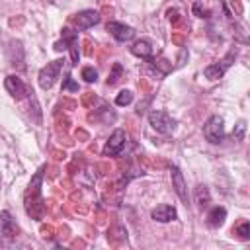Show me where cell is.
I'll list each match as a JSON object with an SVG mask.
<instances>
[{
	"mask_svg": "<svg viewBox=\"0 0 250 250\" xmlns=\"http://www.w3.org/2000/svg\"><path fill=\"white\" fill-rule=\"evenodd\" d=\"M62 88H64V90H78V84H74V82H72V78H70V74H66Z\"/></svg>",
	"mask_w": 250,
	"mask_h": 250,
	"instance_id": "cell-20",
	"label": "cell"
},
{
	"mask_svg": "<svg viewBox=\"0 0 250 250\" xmlns=\"http://www.w3.org/2000/svg\"><path fill=\"white\" fill-rule=\"evenodd\" d=\"M125 131H121V129H115L113 133H111V137L107 139V143H105V146H104V154H107V156H115V154H119L121 152V148L125 146Z\"/></svg>",
	"mask_w": 250,
	"mask_h": 250,
	"instance_id": "cell-5",
	"label": "cell"
},
{
	"mask_svg": "<svg viewBox=\"0 0 250 250\" xmlns=\"http://www.w3.org/2000/svg\"><path fill=\"white\" fill-rule=\"evenodd\" d=\"M131 53L137 55V57H141V59H148V57L152 55V45H150V41H146V39H139V41L133 43Z\"/></svg>",
	"mask_w": 250,
	"mask_h": 250,
	"instance_id": "cell-11",
	"label": "cell"
},
{
	"mask_svg": "<svg viewBox=\"0 0 250 250\" xmlns=\"http://www.w3.org/2000/svg\"><path fill=\"white\" fill-rule=\"evenodd\" d=\"M0 225H2V234H4L6 238H14V236L18 234V227H16V223L12 221V217H10L8 211H2V213H0Z\"/></svg>",
	"mask_w": 250,
	"mask_h": 250,
	"instance_id": "cell-10",
	"label": "cell"
},
{
	"mask_svg": "<svg viewBox=\"0 0 250 250\" xmlns=\"http://www.w3.org/2000/svg\"><path fill=\"white\" fill-rule=\"evenodd\" d=\"M227 219V209L225 207H213L207 215V225L209 227H221Z\"/></svg>",
	"mask_w": 250,
	"mask_h": 250,
	"instance_id": "cell-12",
	"label": "cell"
},
{
	"mask_svg": "<svg viewBox=\"0 0 250 250\" xmlns=\"http://www.w3.org/2000/svg\"><path fill=\"white\" fill-rule=\"evenodd\" d=\"M107 31L113 35L115 41L119 43H125V41H131L135 37V29L131 25H125L121 21H109L107 23Z\"/></svg>",
	"mask_w": 250,
	"mask_h": 250,
	"instance_id": "cell-4",
	"label": "cell"
},
{
	"mask_svg": "<svg viewBox=\"0 0 250 250\" xmlns=\"http://www.w3.org/2000/svg\"><path fill=\"white\" fill-rule=\"evenodd\" d=\"M236 234H238L242 240H248V236H250V223H248V221H244V223L236 229Z\"/></svg>",
	"mask_w": 250,
	"mask_h": 250,
	"instance_id": "cell-17",
	"label": "cell"
},
{
	"mask_svg": "<svg viewBox=\"0 0 250 250\" xmlns=\"http://www.w3.org/2000/svg\"><path fill=\"white\" fill-rule=\"evenodd\" d=\"M229 66H230L229 59L223 61V64H209V66L205 68V76H207L209 80H217V78H221V76L225 74V70H227Z\"/></svg>",
	"mask_w": 250,
	"mask_h": 250,
	"instance_id": "cell-13",
	"label": "cell"
},
{
	"mask_svg": "<svg viewBox=\"0 0 250 250\" xmlns=\"http://www.w3.org/2000/svg\"><path fill=\"white\" fill-rule=\"evenodd\" d=\"M203 137H205L209 143H213V145L221 143L223 137H225V121H223V117L211 115V117L205 121V125H203Z\"/></svg>",
	"mask_w": 250,
	"mask_h": 250,
	"instance_id": "cell-2",
	"label": "cell"
},
{
	"mask_svg": "<svg viewBox=\"0 0 250 250\" xmlns=\"http://www.w3.org/2000/svg\"><path fill=\"white\" fill-rule=\"evenodd\" d=\"M131 102H133V92L131 90H121L117 94V98H115V104L117 105H129Z\"/></svg>",
	"mask_w": 250,
	"mask_h": 250,
	"instance_id": "cell-15",
	"label": "cell"
},
{
	"mask_svg": "<svg viewBox=\"0 0 250 250\" xmlns=\"http://www.w3.org/2000/svg\"><path fill=\"white\" fill-rule=\"evenodd\" d=\"M148 123L156 133H162V135H170L176 127V121L162 109H152L148 113Z\"/></svg>",
	"mask_w": 250,
	"mask_h": 250,
	"instance_id": "cell-1",
	"label": "cell"
},
{
	"mask_svg": "<svg viewBox=\"0 0 250 250\" xmlns=\"http://www.w3.org/2000/svg\"><path fill=\"white\" fill-rule=\"evenodd\" d=\"M244 129H246V123H244V121H238V123H236V129L232 131L234 139H238V141H240V139L244 137Z\"/></svg>",
	"mask_w": 250,
	"mask_h": 250,
	"instance_id": "cell-19",
	"label": "cell"
},
{
	"mask_svg": "<svg viewBox=\"0 0 250 250\" xmlns=\"http://www.w3.org/2000/svg\"><path fill=\"white\" fill-rule=\"evenodd\" d=\"M61 68H62V61H61V59L47 62V66H43V68L39 70V86H41L43 90H49V88L57 82V78H59V74H61Z\"/></svg>",
	"mask_w": 250,
	"mask_h": 250,
	"instance_id": "cell-3",
	"label": "cell"
},
{
	"mask_svg": "<svg viewBox=\"0 0 250 250\" xmlns=\"http://www.w3.org/2000/svg\"><path fill=\"white\" fill-rule=\"evenodd\" d=\"M82 78H84L86 82H94V80L98 78V72H96L92 66H84V68H82Z\"/></svg>",
	"mask_w": 250,
	"mask_h": 250,
	"instance_id": "cell-16",
	"label": "cell"
},
{
	"mask_svg": "<svg viewBox=\"0 0 250 250\" xmlns=\"http://www.w3.org/2000/svg\"><path fill=\"white\" fill-rule=\"evenodd\" d=\"M209 201H211L209 189H207L205 186H197V188H195V203H197L199 207H207Z\"/></svg>",
	"mask_w": 250,
	"mask_h": 250,
	"instance_id": "cell-14",
	"label": "cell"
},
{
	"mask_svg": "<svg viewBox=\"0 0 250 250\" xmlns=\"http://www.w3.org/2000/svg\"><path fill=\"white\" fill-rule=\"evenodd\" d=\"M150 217H152L154 221H158V223H170V221H176L178 213H176V209H174L172 205L162 203V205H158V207L152 209Z\"/></svg>",
	"mask_w": 250,
	"mask_h": 250,
	"instance_id": "cell-8",
	"label": "cell"
},
{
	"mask_svg": "<svg viewBox=\"0 0 250 250\" xmlns=\"http://www.w3.org/2000/svg\"><path fill=\"white\" fill-rule=\"evenodd\" d=\"M4 86H6L8 94H10V96H14L16 100H21V98H25V96L29 94V90H27L25 82H23L21 78H18V76H6Z\"/></svg>",
	"mask_w": 250,
	"mask_h": 250,
	"instance_id": "cell-7",
	"label": "cell"
},
{
	"mask_svg": "<svg viewBox=\"0 0 250 250\" xmlns=\"http://www.w3.org/2000/svg\"><path fill=\"white\" fill-rule=\"evenodd\" d=\"M74 25H76V29H88V27H92V25H96V23H100V14L96 12V10H82V12H78L76 16H74Z\"/></svg>",
	"mask_w": 250,
	"mask_h": 250,
	"instance_id": "cell-6",
	"label": "cell"
},
{
	"mask_svg": "<svg viewBox=\"0 0 250 250\" xmlns=\"http://www.w3.org/2000/svg\"><path fill=\"white\" fill-rule=\"evenodd\" d=\"M172 184H174V189H176V193L180 195V199H182V201H188V189H186V182H184L182 172H180L176 166L172 168Z\"/></svg>",
	"mask_w": 250,
	"mask_h": 250,
	"instance_id": "cell-9",
	"label": "cell"
},
{
	"mask_svg": "<svg viewBox=\"0 0 250 250\" xmlns=\"http://www.w3.org/2000/svg\"><path fill=\"white\" fill-rule=\"evenodd\" d=\"M119 74H121V64H113V72L109 74V78H107V84H109V86H113V84L119 80Z\"/></svg>",
	"mask_w": 250,
	"mask_h": 250,
	"instance_id": "cell-18",
	"label": "cell"
}]
</instances>
